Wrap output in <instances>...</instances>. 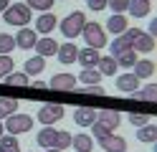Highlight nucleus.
Returning <instances> with one entry per match:
<instances>
[{
	"label": "nucleus",
	"instance_id": "nucleus-43",
	"mask_svg": "<svg viewBox=\"0 0 157 152\" xmlns=\"http://www.w3.org/2000/svg\"><path fill=\"white\" fill-rule=\"evenodd\" d=\"M5 134V127H3V119H0V137Z\"/></svg>",
	"mask_w": 157,
	"mask_h": 152
},
{
	"label": "nucleus",
	"instance_id": "nucleus-25",
	"mask_svg": "<svg viewBox=\"0 0 157 152\" xmlns=\"http://www.w3.org/2000/svg\"><path fill=\"white\" fill-rule=\"evenodd\" d=\"M137 139L140 142H144V145H152V142L157 139V127L155 124H142V127H137Z\"/></svg>",
	"mask_w": 157,
	"mask_h": 152
},
{
	"label": "nucleus",
	"instance_id": "nucleus-2",
	"mask_svg": "<svg viewBox=\"0 0 157 152\" xmlns=\"http://www.w3.org/2000/svg\"><path fill=\"white\" fill-rule=\"evenodd\" d=\"M33 18V10L28 8L25 3H10L3 10V20L8 25H15V28H25Z\"/></svg>",
	"mask_w": 157,
	"mask_h": 152
},
{
	"label": "nucleus",
	"instance_id": "nucleus-9",
	"mask_svg": "<svg viewBox=\"0 0 157 152\" xmlns=\"http://www.w3.org/2000/svg\"><path fill=\"white\" fill-rule=\"evenodd\" d=\"M114 86L124 91V94H132V91L140 89V79H137L132 71H127V74H119V76H114Z\"/></svg>",
	"mask_w": 157,
	"mask_h": 152
},
{
	"label": "nucleus",
	"instance_id": "nucleus-13",
	"mask_svg": "<svg viewBox=\"0 0 157 152\" xmlns=\"http://www.w3.org/2000/svg\"><path fill=\"white\" fill-rule=\"evenodd\" d=\"M74 122L78 127H91L96 122V109L94 107H76L74 109Z\"/></svg>",
	"mask_w": 157,
	"mask_h": 152
},
{
	"label": "nucleus",
	"instance_id": "nucleus-6",
	"mask_svg": "<svg viewBox=\"0 0 157 152\" xmlns=\"http://www.w3.org/2000/svg\"><path fill=\"white\" fill-rule=\"evenodd\" d=\"M36 119L41 122L43 127H53L58 119H63V107L61 104H43L41 109H38Z\"/></svg>",
	"mask_w": 157,
	"mask_h": 152
},
{
	"label": "nucleus",
	"instance_id": "nucleus-18",
	"mask_svg": "<svg viewBox=\"0 0 157 152\" xmlns=\"http://www.w3.org/2000/svg\"><path fill=\"white\" fill-rule=\"evenodd\" d=\"M150 13H152V0H129V5H127V15L147 18Z\"/></svg>",
	"mask_w": 157,
	"mask_h": 152
},
{
	"label": "nucleus",
	"instance_id": "nucleus-8",
	"mask_svg": "<svg viewBox=\"0 0 157 152\" xmlns=\"http://www.w3.org/2000/svg\"><path fill=\"white\" fill-rule=\"evenodd\" d=\"M15 38V48H23V51H31L33 46H36V41H38V36H36V30L33 28H18V33L13 36Z\"/></svg>",
	"mask_w": 157,
	"mask_h": 152
},
{
	"label": "nucleus",
	"instance_id": "nucleus-20",
	"mask_svg": "<svg viewBox=\"0 0 157 152\" xmlns=\"http://www.w3.org/2000/svg\"><path fill=\"white\" fill-rule=\"evenodd\" d=\"M132 68H134L132 74L140 79V81H142V79H152V76H155V64H152L150 58H137V64H134Z\"/></svg>",
	"mask_w": 157,
	"mask_h": 152
},
{
	"label": "nucleus",
	"instance_id": "nucleus-15",
	"mask_svg": "<svg viewBox=\"0 0 157 152\" xmlns=\"http://www.w3.org/2000/svg\"><path fill=\"white\" fill-rule=\"evenodd\" d=\"M132 48L137 53H152L155 51V36H150L147 30H140V36L132 41Z\"/></svg>",
	"mask_w": 157,
	"mask_h": 152
},
{
	"label": "nucleus",
	"instance_id": "nucleus-35",
	"mask_svg": "<svg viewBox=\"0 0 157 152\" xmlns=\"http://www.w3.org/2000/svg\"><path fill=\"white\" fill-rule=\"evenodd\" d=\"M127 5H129V0H106V8L112 13H127Z\"/></svg>",
	"mask_w": 157,
	"mask_h": 152
},
{
	"label": "nucleus",
	"instance_id": "nucleus-3",
	"mask_svg": "<svg viewBox=\"0 0 157 152\" xmlns=\"http://www.w3.org/2000/svg\"><path fill=\"white\" fill-rule=\"evenodd\" d=\"M81 36H84V41H86V46H89V48H96V51H101L106 43H109L106 30H104V25H99V23H89V20H86Z\"/></svg>",
	"mask_w": 157,
	"mask_h": 152
},
{
	"label": "nucleus",
	"instance_id": "nucleus-33",
	"mask_svg": "<svg viewBox=\"0 0 157 152\" xmlns=\"http://www.w3.org/2000/svg\"><path fill=\"white\" fill-rule=\"evenodd\" d=\"M56 0H25V5L31 10H41V13H48V10L53 8Z\"/></svg>",
	"mask_w": 157,
	"mask_h": 152
},
{
	"label": "nucleus",
	"instance_id": "nucleus-26",
	"mask_svg": "<svg viewBox=\"0 0 157 152\" xmlns=\"http://www.w3.org/2000/svg\"><path fill=\"white\" fill-rule=\"evenodd\" d=\"M3 81L10 84V86H31V76H28L25 71H10Z\"/></svg>",
	"mask_w": 157,
	"mask_h": 152
},
{
	"label": "nucleus",
	"instance_id": "nucleus-10",
	"mask_svg": "<svg viewBox=\"0 0 157 152\" xmlns=\"http://www.w3.org/2000/svg\"><path fill=\"white\" fill-rule=\"evenodd\" d=\"M76 56H78V46L74 43V41H66V43H58V51H56V58L61 61L63 66H68V64H74V61H76Z\"/></svg>",
	"mask_w": 157,
	"mask_h": 152
},
{
	"label": "nucleus",
	"instance_id": "nucleus-16",
	"mask_svg": "<svg viewBox=\"0 0 157 152\" xmlns=\"http://www.w3.org/2000/svg\"><path fill=\"white\" fill-rule=\"evenodd\" d=\"M36 56H43V58H48V56H56V51H58V43L51 38V36H43V38H38L36 41Z\"/></svg>",
	"mask_w": 157,
	"mask_h": 152
},
{
	"label": "nucleus",
	"instance_id": "nucleus-12",
	"mask_svg": "<svg viewBox=\"0 0 157 152\" xmlns=\"http://www.w3.org/2000/svg\"><path fill=\"white\" fill-rule=\"evenodd\" d=\"M58 25V20H56V15L48 10V13H43V15H38L36 18V33H41V36H48V33H53V28Z\"/></svg>",
	"mask_w": 157,
	"mask_h": 152
},
{
	"label": "nucleus",
	"instance_id": "nucleus-22",
	"mask_svg": "<svg viewBox=\"0 0 157 152\" xmlns=\"http://www.w3.org/2000/svg\"><path fill=\"white\" fill-rule=\"evenodd\" d=\"M117 61L114 56H99V64H96V71H99L101 76H117Z\"/></svg>",
	"mask_w": 157,
	"mask_h": 152
},
{
	"label": "nucleus",
	"instance_id": "nucleus-11",
	"mask_svg": "<svg viewBox=\"0 0 157 152\" xmlns=\"http://www.w3.org/2000/svg\"><path fill=\"white\" fill-rule=\"evenodd\" d=\"M99 145L104 152H127V139L124 137H117L114 132H109L104 139H99Z\"/></svg>",
	"mask_w": 157,
	"mask_h": 152
},
{
	"label": "nucleus",
	"instance_id": "nucleus-21",
	"mask_svg": "<svg viewBox=\"0 0 157 152\" xmlns=\"http://www.w3.org/2000/svg\"><path fill=\"white\" fill-rule=\"evenodd\" d=\"M71 147L76 152H91L94 150V137L86 134V132H78V134L71 137Z\"/></svg>",
	"mask_w": 157,
	"mask_h": 152
},
{
	"label": "nucleus",
	"instance_id": "nucleus-1",
	"mask_svg": "<svg viewBox=\"0 0 157 152\" xmlns=\"http://www.w3.org/2000/svg\"><path fill=\"white\" fill-rule=\"evenodd\" d=\"M71 132H66V129H56V127H43L41 132L36 134V142L41 145L43 150L48 147H56V150H68L71 147Z\"/></svg>",
	"mask_w": 157,
	"mask_h": 152
},
{
	"label": "nucleus",
	"instance_id": "nucleus-27",
	"mask_svg": "<svg viewBox=\"0 0 157 152\" xmlns=\"http://www.w3.org/2000/svg\"><path fill=\"white\" fill-rule=\"evenodd\" d=\"M132 96L137 101H155L157 99V84H147L144 89H137V91H132Z\"/></svg>",
	"mask_w": 157,
	"mask_h": 152
},
{
	"label": "nucleus",
	"instance_id": "nucleus-24",
	"mask_svg": "<svg viewBox=\"0 0 157 152\" xmlns=\"http://www.w3.org/2000/svg\"><path fill=\"white\" fill-rule=\"evenodd\" d=\"M106 46H109L112 56H119V53H124V51H129V48H132V41L127 38L124 33H119V36H117V38L112 41V43H106Z\"/></svg>",
	"mask_w": 157,
	"mask_h": 152
},
{
	"label": "nucleus",
	"instance_id": "nucleus-30",
	"mask_svg": "<svg viewBox=\"0 0 157 152\" xmlns=\"http://www.w3.org/2000/svg\"><path fill=\"white\" fill-rule=\"evenodd\" d=\"M0 152H21V142L13 134H3L0 137Z\"/></svg>",
	"mask_w": 157,
	"mask_h": 152
},
{
	"label": "nucleus",
	"instance_id": "nucleus-34",
	"mask_svg": "<svg viewBox=\"0 0 157 152\" xmlns=\"http://www.w3.org/2000/svg\"><path fill=\"white\" fill-rule=\"evenodd\" d=\"M15 68V64H13V56H0V79H5L10 71Z\"/></svg>",
	"mask_w": 157,
	"mask_h": 152
},
{
	"label": "nucleus",
	"instance_id": "nucleus-28",
	"mask_svg": "<svg viewBox=\"0 0 157 152\" xmlns=\"http://www.w3.org/2000/svg\"><path fill=\"white\" fill-rule=\"evenodd\" d=\"M101 79H104V76H101L96 68H81V74L76 76V81H81L84 86H86V84H101Z\"/></svg>",
	"mask_w": 157,
	"mask_h": 152
},
{
	"label": "nucleus",
	"instance_id": "nucleus-44",
	"mask_svg": "<svg viewBox=\"0 0 157 152\" xmlns=\"http://www.w3.org/2000/svg\"><path fill=\"white\" fill-rule=\"evenodd\" d=\"M46 152H63V150H56V147H48Z\"/></svg>",
	"mask_w": 157,
	"mask_h": 152
},
{
	"label": "nucleus",
	"instance_id": "nucleus-36",
	"mask_svg": "<svg viewBox=\"0 0 157 152\" xmlns=\"http://www.w3.org/2000/svg\"><path fill=\"white\" fill-rule=\"evenodd\" d=\"M106 134H109V129H106L104 124H99V122H94V124H91V137H96V142L104 139Z\"/></svg>",
	"mask_w": 157,
	"mask_h": 152
},
{
	"label": "nucleus",
	"instance_id": "nucleus-39",
	"mask_svg": "<svg viewBox=\"0 0 157 152\" xmlns=\"http://www.w3.org/2000/svg\"><path fill=\"white\" fill-rule=\"evenodd\" d=\"M86 5H89L91 10H96V13H99V10H104V8H106V0H86Z\"/></svg>",
	"mask_w": 157,
	"mask_h": 152
},
{
	"label": "nucleus",
	"instance_id": "nucleus-5",
	"mask_svg": "<svg viewBox=\"0 0 157 152\" xmlns=\"http://www.w3.org/2000/svg\"><path fill=\"white\" fill-rule=\"evenodd\" d=\"M84 23H86V15L81 13V10H74V13H68L61 23H58V28H61V33H63L68 41H74L76 36H81Z\"/></svg>",
	"mask_w": 157,
	"mask_h": 152
},
{
	"label": "nucleus",
	"instance_id": "nucleus-17",
	"mask_svg": "<svg viewBox=\"0 0 157 152\" xmlns=\"http://www.w3.org/2000/svg\"><path fill=\"white\" fill-rule=\"evenodd\" d=\"M76 61L81 64V68H96V64H99V51L96 48H78V56Z\"/></svg>",
	"mask_w": 157,
	"mask_h": 152
},
{
	"label": "nucleus",
	"instance_id": "nucleus-40",
	"mask_svg": "<svg viewBox=\"0 0 157 152\" xmlns=\"http://www.w3.org/2000/svg\"><path fill=\"white\" fill-rule=\"evenodd\" d=\"M147 33H150V36H157V20H155V18L150 20V28H147Z\"/></svg>",
	"mask_w": 157,
	"mask_h": 152
},
{
	"label": "nucleus",
	"instance_id": "nucleus-7",
	"mask_svg": "<svg viewBox=\"0 0 157 152\" xmlns=\"http://www.w3.org/2000/svg\"><path fill=\"white\" fill-rule=\"evenodd\" d=\"M78 86V81H76V76L74 74H53L51 76V81H48V89H56V91H74Z\"/></svg>",
	"mask_w": 157,
	"mask_h": 152
},
{
	"label": "nucleus",
	"instance_id": "nucleus-38",
	"mask_svg": "<svg viewBox=\"0 0 157 152\" xmlns=\"http://www.w3.org/2000/svg\"><path fill=\"white\" fill-rule=\"evenodd\" d=\"M147 122H150L147 114H132V117H129V124H132V127H142V124H147Z\"/></svg>",
	"mask_w": 157,
	"mask_h": 152
},
{
	"label": "nucleus",
	"instance_id": "nucleus-19",
	"mask_svg": "<svg viewBox=\"0 0 157 152\" xmlns=\"http://www.w3.org/2000/svg\"><path fill=\"white\" fill-rule=\"evenodd\" d=\"M127 28H129V25H127V15H124V13H112L109 20H106V28H104V30H109V33L119 36V33H124Z\"/></svg>",
	"mask_w": 157,
	"mask_h": 152
},
{
	"label": "nucleus",
	"instance_id": "nucleus-41",
	"mask_svg": "<svg viewBox=\"0 0 157 152\" xmlns=\"http://www.w3.org/2000/svg\"><path fill=\"white\" fill-rule=\"evenodd\" d=\"M31 84H33V89H46V86H48L46 81H31Z\"/></svg>",
	"mask_w": 157,
	"mask_h": 152
},
{
	"label": "nucleus",
	"instance_id": "nucleus-4",
	"mask_svg": "<svg viewBox=\"0 0 157 152\" xmlns=\"http://www.w3.org/2000/svg\"><path fill=\"white\" fill-rule=\"evenodd\" d=\"M3 127H5V134L18 137V134H23V132H31V129H33V117H31V114H21V111H15V114L5 117Z\"/></svg>",
	"mask_w": 157,
	"mask_h": 152
},
{
	"label": "nucleus",
	"instance_id": "nucleus-23",
	"mask_svg": "<svg viewBox=\"0 0 157 152\" xmlns=\"http://www.w3.org/2000/svg\"><path fill=\"white\" fill-rule=\"evenodd\" d=\"M43 68H46V58L43 56H31L25 61V66H23V71L28 76H38V74H43Z\"/></svg>",
	"mask_w": 157,
	"mask_h": 152
},
{
	"label": "nucleus",
	"instance_id": "nucleus-42",
	"mask_svg": "<svg viewBox=\"0 0 157 152\" xmlns=\"http://www.w3.org/2000/svg\"><path fill=\"white\" fill-rule=\"evenodd\" d=\"M8 5H10V0H0V13H3V10H5Z\"/></svg>",
	"mask_w": 157,
	"mask_h": 152
},
{
	"label": "nucleus",
	"instance_id": "nucleus-31",
	"mask_svg": "<svg viewBox=\"0 0 157 152\" xmlns=\"http://www.w3.org/2000/svg\"><path fill=\"white\" fill-rule=\"evenodd\" d=\"M18 111V99H0V119L10 117Z\"/></svg>",
	"mask_w": 157,
	"mask_h": 152
},
{
	"label": "nucleus",
	"instance_id": "nucleus-37",
	"mask_svg": "<svg viewBox=\"0 0 157 152\" xmlns=\"http://www.w3.org/2000/svg\"><path fill=\"white\" fill-rule=\"evenodd\" d=\"M81 91H84V94H96V96H104L101 84H86V86H81Z\"/></svg>",
	"mask_w": 157,
	"mask_h": 152
},
{
	"label": "nucleus",
	"instance_id": "nucleus-14",
	"mask_svg": "<svg viewBox=\"0 0 157 152\" xmlns=\"http://www.w3.org/2000/svg\"><path fill=\"white\" fill-rule=\"evenodd\" d=\"M96 122L104 124L109 132H114L122 124V117H119V111H114V109H104V111H96Z\"/></svg>",
	"mask_w": 157,
	"mask_h": 152
},
{
	"label": "nucleus",
	"instance_id": "nucleus-29",
	"mask_svg": "<svg viewBox=\"0 0 157 152\" xmlns=\"http://www.w3.org/2000/svg\"><path fill=\"white\" fill-rule=\"evenodd\" d=\"M114 61H117V66H122V68H132L137 64V51L129 48V51H124V53L114 56Z\"/></svg>",
	"mask_w": 157,
	"mask_h": 152
},
{
	"label": "nucleus",
	"instance_id": "nucleus-32",
	"mask_svg": "<svg viewBox=\"0 0 157 152\" xmlns=\"http://www.w3.org/2000/svg\"><path fill=\"white\" fill-rule=\"evenodd\" d=\"M15 48V38L10 33H0V56H8Z\"/></svg>",
	"mask_w": 157,
	"mask_h": 152
}]
</instances>
